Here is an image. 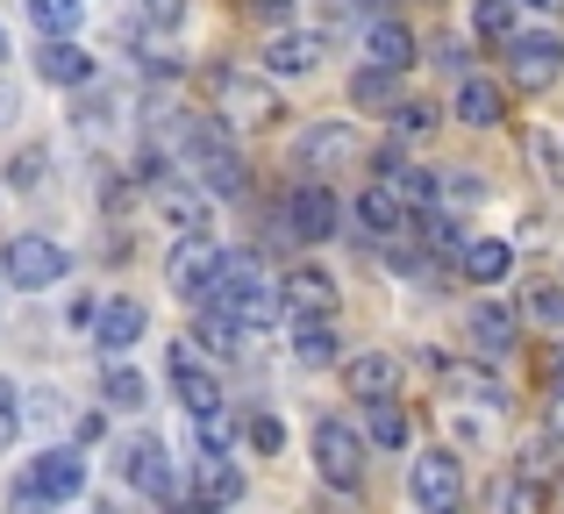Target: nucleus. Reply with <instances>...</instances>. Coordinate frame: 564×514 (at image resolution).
Listing matches in <instances>:
<instances>
[{"label": "nucleus", "mask_w": 564, "mask_h": 514, "mask_svg": "<svg viewBox=\"0 0 564 514\" xmlns=\"http://www.w3.org/2000/svg\"><path fill=\"white\" fill-rule=\"evenodd\" d=\"M158 129H165V143L180 151V165L193 172V186H200V194H215V200H243V194H250V165H243L236 136L215 122V114H186V108H172Z\"/></svg>", "instance_id": "obj_1"}, {"label": "nucleus", "mask_w": 564, "mask_h": 514, "mask_svg": "<svg viewBox=\"0 0 564 514\" xmlns=\"http://www.w3.org/2000/svg\"><path fill=\"white\" fill-rule=\"evenodd\" d=\"M86 479H94V464H86L79 444H43L36 458H29V472L8 486V507L14 514H43V507H72L86 493Z\"/></svg>", "instance_id": "obj_2"}, {"label": "nucleus", "mask_w": 564, "mask_h": 514, "mask_svg": "<svg viewBox=\"0 0 564 514\" xmlns=\"http://www.w3.org/2000/svg\"><path fill=\"white\" fill-rule=\"evenodd\" d=\"M207 94H215V122L229 129H272L279 114H286V100H279V79H264V72H243V65H215L207 72Z\"/></svg>", "instance_id": "obj_3"}, {"label": "nucleus", "mask_w": 564, "mask_h": 514, "mask_svg": "<svg viewBox=\"0 0 564 514\" xmlns=\"http://www.w3.org/2000/svg\"><path fill=\"white\" fill-rule=\"evenodd\" d=\"M108 464H115V479H122L129 493H143V501H158V507H180V493H186V472L165 458V444H158L151 429L122 436V444L108 450Z\"/></svg>", "instance_id": "obj_4"}, {"label": "nucleus", "mask_w": 564, "mask_h": 514, "mask_svg": "<svg viewBox=\"0 0 564 514\" xmlns=\"http://www.w3.org/2000/svg\"><path fill=\"white\" fill-rule=\"evenodd\" d=\"M0 278H8L14 293H51L72 278V251L57 237H43V229H22V237L0 243Z\"/></svg>", "instance_id": "obj_5"}, {"label": "nucleus", "mask_w": 564, "mask_h": 514, "mask_svg": "<svg viewBox=\"0 0 564 514\" xmlns=\"http://www.w3.org/2000/svg\"><path fill=\"white\" fill-rule=\"evenodd\" d=\"M307 450H315L322 486H336V493L365 486V429H350L344 415H322L315 429H307Z\"/></svg>", "instance_id": "obj_6"}, {"label": "nucleus", "mask_w": 564, "mask_h": 514, "mask_svg": "<svg viewBox=\"0 0 564 514\" xmlns=\"http://www.w3.org/2000/svg\"><path fill=\"white\" fill-rule=\"evenodd\" d=\"M500 51H508V79L522 86V94L557 86V72H564V36H557V29H514Z\"/></svg>", "instance_id": "obj_7"}, {"label": "nucleus", "mask_w": 564, "mask_h": 514, "mask_svg": "<svg viewBox=\"0 0 564 514\" xmlns=\"http://www.w3.org/2000/svg\"><path fill=\"white\" fill-rule=\"evenodd\" d=\"M365 157L358 129L350 122H307L301 136H293V165L307 172V179H329V172H350Z\"/></svg>", "instance_id": "obj_8"}, {"label": "nucleus", "mask_w": 564, "mask_h": 514, "mask_svg": "<svg viewBox=\"0 0 564 514\" xmlns=\"http://www.w3.org/2000/svg\"><path fill=\"white\" fill-rule=\"evenodd\" d=\"M279 222H286V237H301V243H329L336 229H344V200H336L322 179H301V186H286V200H279Z\"/></svg>", "instance_id": "obj_9"}, {"label": "nucleus", "mask_w": 564, "mask_h": 514, "mask_svg": "<svg viewBox=\"0 0 564 514\" xmlns=\"http://www.w3.org/2000/svg\"><path fill=\"white\" fill-rule=\"evenodd\" d=\"M143 194H151L158 222L172 229V243H186V237H207V194H200V186L186 179L180 165H172L165 179H151V186H143Z\"/></svg>", "instance_id": "obj_10"}, {"label": "nucleus", "mask_w": 564, "mask_h": 514, "mask_svg": "<svg viewBox=\"0 0 564 514\" xmlns=\"http://www.w3.org/2000/svg\"><path fill=\"white\" fill-rule=\"evenodd\" d=\"M236 501H243V472H236L229 458H193V472H186V493H180V507L186 514H229Z\"/></svg>", "instance_id": "obj_11"}, {"label": "nucleus", "mask_w": 564, "mask_h": 514, "mask_svg": "<svg viewBox=\"0 0 564 514\" xmlns=\"http://www.w3.org/2000/svg\"><path fill=\"white\" fill-rule=\"evenodd\" d=\"M408 493L422 507H457L465 501V464H457V450H414L408 458Z\"/></svg>", "instance_id": "obj_12"}, {"label": "nucleus", "mask_w": 564, "mask_h": 514, "mask_svg": "<svg viewBox=\"0 0 564 514\" xmlns=\"http://www.w3.org/2000/svg\"><path fill=\"white\" fill-rule=\"evenodd\" d=\"M215 264H221V243H215V237H186V243H172V258H165V286L180 293V300L207 307V286H215Z\"/></svg>", "instance_id": "obj_13"}, {"label": "nucleus", "mask_w": 564, "mask_h": 514, "mask_svg": "<svg viewBox=\"0 0 564 514\" xmlns=\"http://www.w3.org/2000/svg\"><path fill=\"white\" fill-rule=\"evenodd\" d=\"M465 343H471V358H479V364L514 358V343H522V315H514V307H500V300H479L465 315Z\"/></svg>", "instance_id": "obj_14"}, {"label": "nucleus", "mask_w": 564, "mask_h": 514, "mask_svg": "<svg viewBox=\"0 0 564 514\" xmlns=\"http://www.w3.org/2000/svg\"><path fill=\"white\" fill-rule=\"evenodd\" d=\"M143 329H151V307H143L137 293H115V300H100V315H94L100 358H129V350L143 343Z\"/></svg>", "instance_id": "obj_15"}, {"label": "nucleus", "mask_w": 564, "mask_h": 514, "mask_svg": "<svg viewBox=\"0 0 564 514\" xmlns=\"http://www.w3.org/2000/svg\"><path fill=\"white\" fill-rule=\"evenodd\" d=\"M279 300H286V321H336V278L322 264H293L279 278Z\"/></svg>", "instance_id": "obj_16"}, {"label": "nucleus", "mask_w": 564, "mask_h": 514, "mask_svg": "<svg viewBox=\"0 0 564 514\" xmlns=\"http://www.w3.org/2000/svg\"><path fill=\"white\" fill-rule=\"evenodd\" d=\"M165 372H172V393H180V407L186 415H207V407H221V379L200 364V350H193V336L186 343H172L165 350Z\"/></svg>", "instance_id": "obj_17"}, {"label": "nucleus", "mask_w": 564, "mask_h": 514, "mask_svg": "<svg viewBox=\"0 0 564 514\" xmlns=\"http://www.w3.org/2000/svg\"><path fill=\"white\" fill-rule=\"evenodd\" d=\"M36 79H43V86H65V94H86V86L100 79V65H94V51H86V43H72V36H43V51H36Z\"/></svg>", "instance_id": "obj_18"}, {"label": "nucleus", "mask_w": 564, "mask_h": 514, "mask_svg": "<svg viewBox=\"0 0 564 514\" xmlns=\"http://www.w3.org/2000/svg\"><path fill=\"white\" fill-rule=\"evenodd\" d=\"M350 222H358L365 229V237H372V243H393V237H414V215H408V200H400L393 194V186H365V194L358 200H350Z\"/></svg>", "instance_id": "obj_19"}, {"label": "nucleus", "mask_w": 564, "mask_h": 514, "mask_svg": "<svg viewBox=\"0 0 564 514\" xmlns=\"http://www.w3.org/2000/svg\"><path fill=\"white\" fill-rule=\"evenodd\" d=\"M322 51H329V43H322L315 29H272V43H264V79H307V72L322 65Z\"/></svg>", "instance_id": "obj_20"}, {"label": "nucleus", "mask_w": 564, "mask_h": 514, "mask_svg": "<svg viewBox=\"0 0 564 514\" xmlns=\"http://www.w3.org/2000/svg\"><path fill=\"white\" fill-rule=\"evenodd\" d=\"M414 51H422V43H414V29L400 22V14H379V22H365V65H379V72H408L414 65Z\"/></svg>", "instance_id": "obj_21"}, {"label": "nucleus", "mask_w": 564, "mask_h": 514, "mask_svg": "<svg viewBox=\"0 0 564 514\" xmlns=\"http://www.w3.org/2000/svg\"><path fill=\"white\" fill-rule=\"evenodd\" d=\"M451 114L465 129H500V114H508V100H500V86L486 79V72H465V79L451 86Z\"/></svg>", "instance_id": "obj_22"}, {"label": "nucleus", "mask_w": 564, "mask_h": 514, "mask_svg": "<svg viewBox=\"0 0 564 514\" xmlns=\"http://www.w3.org/2000/svg\"><path fill=\"white\" fill-rule=\"evenodd\" d=\"M344 386H350V401H393L400 393V358L358 350V358H344Z\"/></svg>", "instance_id": "obj_23"}, {"label": "nucleus", "mask_w": 564, "mask_h": 514, "mask_svg": "<svg viewBox=\"0 0 564 514\" xmlns=\"http://www.w3.org/2000/svg\"><path fill=\"white\" fill-rule=\"evenodd\" d=\"M443 393L465 401V407H486V415L508 407V386L494 379V364H443Z\"/></svg>", "instance_id": "obj_24"}, {"label": "nucleus", "mask_w": 564, "mask_h": 514, "mask_svg": "<svg viewBox=\"0 0 564 514\" xmlns=\"http://www.w3.org/2000/svg\"><path fill=\"white\" fill-rule=\"evenodd\" d=\"M457 272H465L471 286H508L514 243H500V237H465V251H457Z\"/></svg>", "instance_id": "obj_25"}, {"label": "nucleus", "mask_w": 564, "mask_h": 514, "mask_svg": "<svg viewBox=\"0 0 564 514\" xmlns=\"http://www.w3.org/2000/svg\"><path fill=\"white\" fill-rule=\"evenodd\" d=\"M100 401H108L115 415H143V407H151V386H143V372L129 358H108L100 364Z\"/></svg>", "instance_id": "obj_26"}, {"label": "nucleus", "mask_w": 564, "mask_h": 514, "mask_svg": "<svg viewBox=\"0 0 564 514\" xmlns=\"http://www.w3.org/2000/svg\"><path fill=\"white\" fill-rule=\"evenodd\" d=\"M344 358V336H336V321H293V364H307V372H322V364Z\"/></svg>", "instance_id": "obj_27"}, {"label": "nucleus", "mask_w": 564, "mask_h": 514, "mask_svg": "<svg viewBox=\"0 0 564 514\" xmlns=\"http://www.w3.org/2000/svg\"><path fill=\"white\" fill-rule=\"evenodd\" d=\"M193 343H200L207 358H236L250 336H243V321H236V315H221V307H200V321H193Z\"/></svg>", "instance_id": "obj_28"}, {"label": "nucleus", "mask_w": 564, "mask_h": 514, "mask_svg": "<svg viewBox=\"0 0 564 514\" xmlns=\"http://www.w3.org/2000/svg\"><path fill=\"white\" fill-rule=\"evenodd\" d=\"M0 179H8V194H43V179H51V143H22Z\"/></svg>", "instance_id": "obj_29"}, {"label": "nucleus", "mask_w": 564, "mask_h": 514, "mask_svg": "<svg viewBox=\"0 0 564 514\" xmlns=\"http://www.w3.org/2000/svg\"><path fill=\"white\" fill-rule=\"evenodd\" d=\"M522 29V0H471V36L479 43H508Z\"/></svg>", "instance_id": "obj_30"}, {"label": "nucleus", "mask_w": 564, "mask_h": 514, "mask_svg": "<svg viewBox=\"0 0 564 514\" xmlns=\"http://www.w3.org/2000/svg\"><path fill=\"white\" fill-rule=\"evenodd\" d=\"M365 444L408 450V415H400V401H365Z\"/></svg>", "instance_id": "obj_31"}, {"label": "nucleus", "mask_w": 564, "mask_h": 514, "mask_svg": "<svg viewBox=\"0 0 564 514\" xmlns=\"http://www.w3.org/2000/svg\"><path fill=\"white\" fill-rule=\"evenodd\" d=\"M543 507H551V486H543V479L514 472V479H500V486H494V514H543Z\"/></svg>", "instance_id": "obj_32"}, {"label": "nucleus", "mask_w": 564, "mask_h": 514, "mask_svg": "<svg viewBox=\"0 0 564 514\" xmlns=\"http://www.w3.org/2000/svg\"><path fill=\"white\" fill-rule=\"evenodd\" d=\"M193 436H200L207 458H229L236 450V415L229 407H207V415H193Z\"/></svg>", "instance_id": "obj_33"}, {"label": "nucleus", "mask_w": 564, "mask_h": 514, "mask_svg": "<svg viewBox=\"0 0 564 514\" xmlns=\"http://www.w3.org/2000/svg\"><path fill=\"white\" fill-rule=\"evenodd\" d=\"M86 14V0H29V22L43 29V36H72Z\"/></svg>", "instance_id": "obj_34"}, {"label": "nucleus", "mask_w": 564, "mask_h": 514, "mask_svg": "<svg viewBox=\"0 0 564 514\" xmlns=\"http://www.w3.org/2000/svg\"><path fill=\"white\" fill-rule=\"evenodd\" d=\"M386 122H393V136L408 143V136H429V129H436V108H429V100H393Z\"/></svg>", "instance_id": "obj_35"}, {"label": "nucleus", "mask_w": 564, "mask_h": 514, "mask_svg": "<svg viewBox=\"0 0 564 514\" xmlns=\"http://www.w3.org/2000/svg\"><path fill=\"white\" fill-rule=\"evenodd\" d=\"M350 100L358 108H393V72H379V65L350 72Z\"/></svg>", "instance_id": "obj_36"}, {"label": "nucleus", "mask_w": 564, "mask_h": 514, "mask_svg": "<svg viewBox=\"0 0 564 514\" xmlns=\"http://www.w3.org/2000/svg\"><path fill=\"white\" fill-rule=\"evenodd\" d=\"M522 315H529V321H543V329H564V286H551V278H543V286H529Z\"/></svg>", "instance_id": "obj_37"}, {"label": "nucleus", "mask_w": 564, "mask_h": 514, "mask_svg": "<svg viewBox=\"0 0 564 514\" xmlns=\"http://www.w3.org/2000/svg\"><path fill=\"white\" fill-rule=\"evenodd\" d=\"M250 450H264V458H272V450H286V429H279V415H250Z\"/></svg>", "instance_id": "obj_38"}, {"label": "nucleus", "mask_w": 564, "mask_h": 514, "mask_svg": "<svg viewBox=\"0 0 564 514\" xmlns=\"http://www.w3.org/2000/svg\"><path fill=\"white\" fill-rule=\"evenodd\" d=\"M14 436H22V393H14L8 379H0V450H8Z\"/></svg>", "instance_id": "obj_39"}, {"label": "nucleus", "mask_w": 564, "mask_h": 514, "mask_svg": "<svg viewBox=\"0 0 564 514\" xmlns=\"http://www.w3.org/2000/svg\"><path fill=\"white\" fill-rule=\"evenodd\" d=\"M57 415H65V393H51V386H43V393H29V407H22V422H36V429H51V422Z\"/></svg>", "instance_id": "obj_40"}, {"label": "nucleus", "mask_w": 564, "mask_h": 514, "mask_svg": "<svg viewBox=\"0 0 564 514\" xmlns=\"http://www.w3.org/2000/svg\"><path fill=\"white\" fill-rule=\"evenodd\" d=\"M479 194H486V186L471 179V172H443V200H451V208H471Z\"/></svg>", "instance_id": "obj_41"}, {"label": "nucleus", "mask_w": 564, "mask_h": 514, "mask_svg": "<svg viewBox=\"0 0 564 514\" xmlns=\"http://www.w3.org/2000/svg\"><path fill=\"white\" fill-rule=\"evenodd\" d=\"M137 14L151 29H180V14H186V0H137Z\"/></svg>", "instance_id": "obj_42"}, {"label": "nucleus", "mask_w": 564, "mask_h": 514, "mask_svg": "<svg viewBox=\"0 0 564 514\" xmlns=\"http://www.w3.org/2000/svg\"><path fill=\"white\" fill-rule=\"evenodd\" d=\"M293 8H301V0H250V14L272 22V29H293Z\"/></svg>", "instance_id": "obj_43"}, {"label": "nucleus", "mask_w": 564, "mask_h": 514, "mask_svg": "<svg viewBox=\"0 0 564 514\" xmlns=\"http://www.w3.org/2000/svg\"><path fill=\"white\" fill-rule=\"evenodd\" d=\"M543 386H551V401H564V343H551V358H543Z\"/></svg>", "instance_id": "obj_44"}, {"label": "nucleus", "mask_w": 564, "mask_h": 514, "mask_svg": "<svg viewBox=\"0 0 564 514\" xmlns=\"http://www.w3.org/2000/svg\"><path fill=\"white\" fill-rule=\"evenodd\" d=\"M529 151H536V165H543V172H557V179H564V151H557L551 136H529Z\"/></svg>", "instance_id": "obj_45"}, {"label": "nucleus", "mask_w": 564, "mask_h": 514, "mask_svg": "<svg viewBox=\"0 0 564 514\" xmlns=\"http://www.w3.org/2000/svg\"><path fill=\"white\" fill-rule=\"evenodd\" d=\"M344 14H365V22H379V0H336Z\"/></svg>", "instance_id": "obj_46"}, {"label": "nucleus", "mask_w": 564, "mask_h": 514, "mask_svg": "<svg viewBox=\"0 0 564 514\" xmlns=\"http://www.w3.org/2000/svg\"><path fill=\"white\" fill-rule=\"evenodd\" d=\"M543 436H551V444H564V401H551V429H543Z\"/></svg>", "instance_id": "obj_47"}, {"label": "nucleus", "mask_w": 564, "mask_h": 514, "mask_svg": "<svg viewBox=\"0 0 564 514\" xmlns=\"http://www.w3.org/2000/svg\"><path fill=\"white\" fill-rule=\"evenodd\" d=\"M14 122V86H0V129Z\"/></svg>", "instance_id": "obj_48"}, {"label": "nucleus", "mask_w": 564, "mask_h": 514, "mask_svg": "<svg viewBox=\"0 0 564 514\" xmlns=\"http://www.w3.org/2000/svg\"><path fill=\"white\" fill-rule=\"evenodd\" d=\"M8 57H14V43H8V22H0V72H8Z\"/></svg>", "instance_id": "obj_49"}, {"label": "nucleus", "mask_w": 564, "mask_h": 514, "mask_svg": "<svg viewBox=\"0 0 564 514\" xmlns=\"http://www.w3.org/2000/svg\"><path fill=\"white\" fill-rule=\"evenodd\" d=\"M522 8H543V14H557V8H564V0H522Z\"/></svg>", "instance_id": "obj_50"}, {"label": "nucleus", "mask_w": 564, "mask_h": 514, "mask_svg": "<svg viewBox=\"0 0 564 514\" xmlns=\"http://www.w3.org/2000/svg\"><path fill=\"white\" fill-rule=\"evenodd\" d=\"M422 514H457V507H422Z\"/></svg>", "instance_id": "obj_51"}, {"label": "nucleus", "mask_w": 564, "mask_h": 514, "mask_svg": "<svg viewBox=\"0 0 564 514\" xmlns=\"http://www.w3.org/2000/svg\"><path fill=\"white\" fill-rule=\"evenodd\" d=\"M94 514H122V507H94Z\"/></svg>", "instance_id": "obj_52"}]
</instances>
